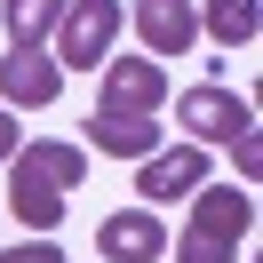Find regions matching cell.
<instances>
[{"instance_id":"9a60e30c","label":"cell","mask_w":263,"mask_h":263,"mask_svg":"<svg viewBox=\"0 0 263 263\" xmlns=\"http://www.w3.org/2000/svg\"><path fill=\"white\" fill-rule=\"evenodd\" d=\"M0 160H16V120L0 112Z\"/></svg>"},{"instance_id":"30bf717a","label":"cell","mask_w":263,"mask_h":263,"mask_svg":"<svg viewBox=\"0 0 263 263\" xmlns=\"http://www.w3.org/2000/svg\"><path fill=\"white\" fill-rule=\"evenodd\" d=\"M72 0H0V24H8V48H48V32L64 24Z\"/></svg>"},{"instance_id":"8fae6325","label":"cell","mask_w":263,"mask_h":263,"mask_svg":"<svg viewBox=\"0 0 263 263\" xmlns=\"http://www.w3.org/2000/svg\"><path fill=\"white\" fill-rule=\"evenodd\" d=\"M88 136H96L112 160H152V152H160V128H152V120H128V112H96Z\"/></svg>"},{"instance_id":"9c48e42d","label":"cell","mask_w":263,"mask_h":263,"mask_svg":"<svg viewBox=\"0 0 263 263\" xmlns=\"http://www.w3.org/2000/svg\"><path fill=\"white\" fill-rule=\"evenodd\" d=\"M136 8V32H144L152 56H183L199 40V16H192V0H128Z\"/></svg>"},{"instance_id":"52a82bcc","label":"cell","mask_w":263,"mask_h":263,"mask_svg":"<svg viewBox=\"0 0 263 263\" xmlns=\"http://www.w3.org/2000/svg\"><path fill=\"white\" fill-rule=\"evenodd\" d=\"M0 96L24 104V112H48V104L64 96L56 56H48V48H8V56H0Z\"/></svg>"},{"instance_id":"5b68a950","label":"cell","mask_w":263,"mask_h":263,"mask_svg":"<svg viewBox=\"0 0 263 263\" xmlns=\"http://www.w3.org/2000/svg\"><path fill=\"white\" fill-rule=\"evenodd\" d=\"M176 120H183L192 144H231V136L255 128V112H247L231 88H183V96H176Z\"/></svg>"},{"instance_id":"5bb4252c","label":"cell","mask_w":263,"mask_h":263,"mask_svg":"<svg viewBox=\"0 0 263 263\" xmlns=\"http://www.w3.org/2000/svg\"><path fill=\"white\" fill-rule=\"evenodd\" d=\"M0 263H64V247H56V239H32V247H8Z\"/></svg>"},{"instance_id":"4fadbf2b","label":"cell","mask_w":263,"mask_h":263,"mask_svg":"<svg viewBox=\"0 0 263 263\" xmlns=\"http://www.w3.org/2000/svg\"><path fill=\"white\" fill-rule=\"evenodd\" d=\"M231 167H239L247 183L263 176V144H255V128H247V136H231Z\"/></svg>"},{"instance_id":"7c38bea8","label":"cell","mask_w":263,"mask_h":263,"mask_svg":"<svg viewBox=\"0 0 263 263\" xmlns=\"http://www.w3.org/2000/svg\"><path fill=\"white\" fill-rule=\"evenodd\" d=\"M199 24H208V32L223 40V48H247L263 16H255V0H208V16H199Z\"/></svg>"},{"instance_id":"8992f818","label":"cell","mask_w":263,"mask_h":263,"mask_svg":"<svg viewBox=\"0 0 263 263\" xmlns=\"http://www.w3.org/2000/svg\"><path fill=\"white\" fill-rule=\"evenodd\" d=\"M96 255L104 263H160L167 255V223L152 208H120V215L96 223Z\"/></svg>"},{"instance_id":"7a4b0ae2","label":"cell","mask_w":263,"mask_h":263,"mask_svg":"<svg viewBox=\"0 0 263 263\" xmlns=\"http://www.w3.org/2000/svg\"><path fill=\"white\" fill-rule=\"evenodd\" d=\"M255 231V199L231 183H199L192 199V231L176 239V263H231V247Z\"/></svg>"},{"instance_id":"3957f363","label":"cell","mask_w":263,"mask_h":263,"mask_svg":"<svg viewBox=\"0 0 263 263\" xmlns=\"http://www.w3.org/2000/svg\"><path fill=\"white\" fill-rule=\"evenodd\" d=\"M120 16H128V0H72L64 8V64L72 72H96L104 56H112V40H120Z\"/></svg>"},{"instance_id":"ba28073f","label":"cell","mask_w":263,"mask_h":263,"mask_svg":"<svg viewBox=\"0 0 263 263\" xmlns=\"http://www.w3.org/2000/svg\"><path fill=\"white\" fill-rule=\"evenodd\" d=\"M208 183V144H176V152H152V160H136V192L144 199H183Z\"/></svg>"},{"instance_id":"277c9868","label":"cell","mask_w":263,"mask_h":263,"mask_svg":"<svg viewBox=\"0 0 263 263\" xmlns=\"http://www.w3.org/2000/svg\"><path fill=\"white\" fill-rule=\"evenodd\" d=\"M167 104V72L152 56H104V96L96 112H128V120H152Z\"/></svg>"},{"instance_id":"6da1fadb","label":"cell","mask_w":263,"mask_h":263,"mask_svg":"<svg viewBox=\"0 0 263 263\" xmlns=\"http://www.w3.org/2000/svg\"><path fill=\"white\" fill-rule=\"evenodd\" d=\"M88 176V152L80 144H16V160H8V208L24 215V223L48 239L56 223H64V192Z\"/></svg>"}]
</instances>
